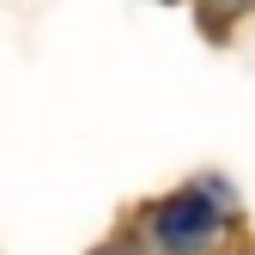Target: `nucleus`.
Returning <instances> with one entry per match:
<instances>
[{
    "label": "nucleus",
    "instance_id": "1",
    "mask_svg": "<svg viewBox=\"0 0 255 255\" xmlns=\"http://www.w3.org/2000/svg\"><path fill=\"white\" fill-rule=\"evenodd\" d=\"M152 231H158V243H164V249L195 255V249H207V243H213L219 213H213V201H207V195H176V201H164V207L152 213Z\"/></svg>",
    "mask_w": 255,
    "mask_h": 255
}]
</instances>
